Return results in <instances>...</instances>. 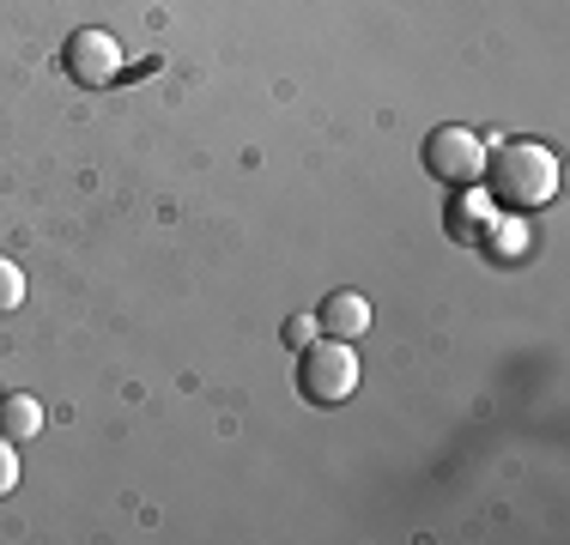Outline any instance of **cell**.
I'll return each mask as SVG.
<instances>
[{
	"label": "cell",
	"instance_id": "obj_1",
	"mask_svg": "<svg viewBox=\"0 0 570 545\" xmlns=\"http://www.w3.org/2000/svg\"><path fill=\"white\" fill-rule=\"evenodd\" d=\"M485 182H492V200L504 212H534L559 195V158L540 140H504L485 164Z\"/></svg>",
	"mask_w": 570,
	"mask_h": 545
},
{
	"label": "cell",
	"instance_id": "obj_2",
	"mask_svg": "<svg viewBox=\"0 0 570 545\" xmlns=\"http://www.w3.org/2000/svg\"><path fill=\"white\" fill-rule=\"evenodd\" d=\"M352 388H358V351H352V339L322 334V346L309 339L304 358H297V394L309 406H341V400H352Z\"/></svg>",
	"mask_w": 570,
	"mask_h": 545
},
{
	"label": "cell",
	"instance_id": "obj_3",
	"mask_svg": "<svg viewBox=\"0 0 570 545\" xmlns=\"http://www.w3.org/2000/svg\"><path fill=\"white\" fill-rule=\"evenodd\" d=\"M425 170L438 176V182H455V188H468L473 176L485 170V140L473 128H438L425 140Z\"/></svg>",
	"mask_w": 570,
	"mask_h": 545
},
{
	"label": "cell",
	"instance_id": "obj_4",
	"mask_svg": "<svg viewBox=\"0 0 570 545\" xmlns=\"http://www.w3.org/2000/svg\"><path fill=\"white\" fill-rule=\"evenodd\" d=\"M61 67H67L73 86L98 91V86H110V79L121 73V49H116L110 31H73V37H67V49H61Z\"/></svg>",
	"mask_w": 570,
	"mask_h": 545
},
{
	"label": "cell",
	"instance_id": "obj_5",
	"mask_svg": "<svg viewBox=\"0 0 570 545\" xmlns=\"http://www.w3.org/2000/svg\"><path fill=\"white\" fill-rule=\"evenodd\" d=\"M316 327L328 339H358L364 327H371V304H364L358 291H328V304L316 309Z\"/></svg>",
	"mask_w": 570,
	"mask_h": 545
},
{
	"label": "cell",
	"instance_id": "obj_6",
	"mask_svg": "<svg viewBox=\"0 0 570 545\" xmlns=\"http://www.w3.org/2000/svg\"><path fill=\"white\" fill-rule=\"evenodd\" d=\"M43 430V406L31 400V394H7L0 400V436L7 443H24V436H37Z\"/></svg>",
	"mask_w": 570,
	"mask_h": 545
},
{
	"label": "cell",
	"instance_id": "obj_7",
	"mask_svg": "<svg viewBox=\"0 0 570 545\" xmlns=\"http://www.w3.org/2000/svg\"><path fill=\"white\" fill-rule=\"evenodd\" d=\"M24 304V272L12 267V261H0V316H7V309H19Z\"/></svg>",
	"mask_w": 570,
	"mask_h": 545
},
{
	"label": "cell",
	"instance_id": "obj_8",
	"mask_svg": "<svg viewBox=\"0 0 570 545\" xmlns=\"http://www.w3.org/2000/svg\"><path fill=\"white\" fill-rule=\"evenodd\" d=\"M316 334H322V327H316V316H292V321H285V346H292V351H304Z\"/></svg>",
	"mask_w": 570,
	"mask_h": 545
},
{
	"label": "cell",
	"instance_id": "obj_9",
	"mask_svg": "<svg viewBox=\"0 0 570 545\" xmlns=\"http://www.w3.org/2000/svg\"><path fill=\"white\" fill-rule=\"evenodd\" d=\"M12 448H19V443H7V436H0V497L19 485V455H12Z\"/></svg>",
	"mask_w": 570,
	"mask_h": 545
}]
</instances>
